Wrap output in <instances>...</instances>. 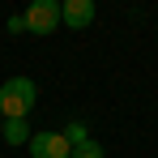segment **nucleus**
I'll return each mask as SVG.
<instances>
[{
  "label": "nucleus",
  "instance_id": "f257e3e1",
  "mask_svg": "<svg viewBox=\"0 0 158 158\" xmlns=\"http://www.w3.org/2000/svg\"><path fill=\"white\" fill-rule=\"evenodd\" d=\"M34 103H39V85L30 77H9L0 85V115L4 120H30Z\"/></svg>",
  "mask_w": 158,
  "mask_h": 158
},
{
  "label": "nucleus",
  "instance_id": "f03ea898",
  "mask_svg": "<svg viewBox=\"0 0 158 158\" xmlns=\"http://www.w3.org/2000/svg\"><path fill=\"white\" fill-rule=\"evenodd\" d=\"M22 17H26V34H52L60 26V0H34Z\"/></svg>",
  "mask_w": 158,
  "mask_h": 158
},
{
  "label": "nucleus",
  "instance_id": "7ed1b4c3",
  "mask_svg": "<svg viewBox=\"0 0 158 158\" xmlns=\"http://www.w3.org/2000/svg\"><path fill=\"white\" fill-rule=\"evenodd\" d=\"M26 150H30V158H69V154H73V145L64 141V132H56V128L30 132Z\"/></svg>",
  "mask_w": 158,
  "mask_h": 158
},
{
  "label": "nucleus",
  "instance_id": "20e7f679",
  "mask_svg": "<svg viewBox=\"0 0 158 158\" xmlns=\"http://www.w3.org/2000/svg\"><path fill=\"white\" fill-rule=\"evenodd\" d=\"M94 0H60V26L69 30H85L90 22H94Z\"/></svg>",
  "mask_w": 158,
  "mask_h": 158
},
{
  "label": "nucleus",
  "instance_id": "39448f33",
  "mask_svg": "<svg viewBox=\"0 0 158 158\" xmlns=\"http://www.w3.org/2000/svg\"><path fill=\"white\" fill-rule=\"evenodd\" d=\"M30 120H4V124H0V137H4V141H9V145H26L30 141Z\"/></svg>",
  "mask_w": 158,
  "mask_h": 158
},
{
  "label": "nucleus",
  "instance_id": "423d86ee",
  "mask_svg": "<svg viewBox=\"0 0 158 158\" xmlns=\"http://www.w3.org/2000/svg\"><path fill=\"white\" fill-rule=\"evenodd\" d=\"M69 158H107V150L94 141V137H85L81 145H73V154H69Z\"/></svg>",
  "mask_w": 158,
  "mask_h": 158
},
{
  "label": "nucleus",
  "instance_id": "0eeeda50",
  "mask_svg": "<svg viewBox=\"0 0 158 158\" xmlns=\"http://www.w3.org/2000/svg\"><path fill=\"white\" fill-rule=\"evenodd\" d=\"M64 132V141H69V145H81V141H85V137H90V132H85V124H81V120H73V124H69V128H60Z\"/></svg>",
  "mask_w": 158,
  "mask_h": 158
},
{
  "label": "nucleus",
  "instance_id": "6e6552de",
  "mask_svg": "<svg viewBox=\"0 0 158 158\" xmlns=\"http://www.w3.org/2000/svg\"><path fill=\"white\" fill-rule=\"evenodd\" d=\"M9 30H13V34H26V17H22V13H17V17H9Z\"/></svg>",
  "mask_w": 158,
  "mask_h": 158
},
{
  "label": "nucleus",
  "instance_id": "1a4fd4ad",
  "mask_svg": "<svg viewBox=\"0 0 158 158\" xmlns=\"http://www.w3.org/2000/svg\"><path fill=\"white\" fill-rule=\"evenodd\" d=\"M0 124H4V115H0Z\"/></svg>",
  "mask_w": 158,
  "mask_h": 158
}]
</instances>
